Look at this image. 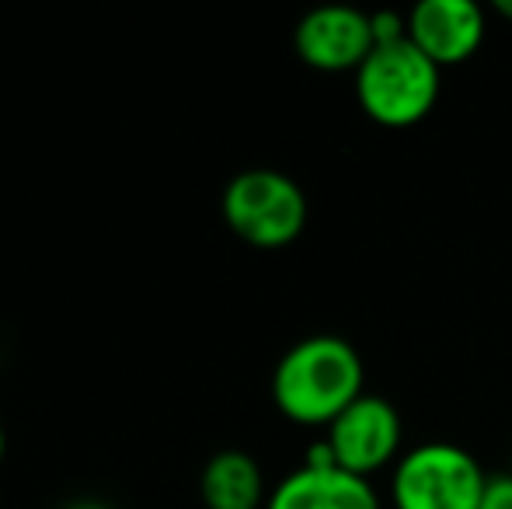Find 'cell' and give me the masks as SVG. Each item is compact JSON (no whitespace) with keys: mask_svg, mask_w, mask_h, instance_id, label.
Returning a JSON list of instances; mask_svg holds the SVG:
<instances>
[{"mask_svg":"<svg viewBox=\"0 0 512 509\" xmlns=\"http://www.w3.org/2000/svg\"><path fill=\"white\" fill-rule=\"evenodd\" d=\"M509 471H512V468H509Z\"/></svg>","mask_w":512,"mask_h":509,"instance_id":"9a60e30c","label":"cell"},{"mask_svg":"<svg viewBox=\"0 0 512 509\" xmlns=\"http://www.w3.org/2000/svg\"><path fill=\"white\" fill-rule=\"evenodd\" d=\"M297 56L314 70L338 74V70H359L363 60L373 53V25L370 14L356 7H314L304 14L293 32Z\"/></svg>","mask_w":512,"mask_h":509,"instance_id":"8992f818","label":"cell"},{"mask_svg":"<svg viewBox=\"0 0 512 509\" xmlns=\"http://www.w3.org/2000/svg\"><path fill=\"white\" fill-rule=\"evenodd\" d=\"M206 509H265L262 468L244 450H220L206 461L199 478Z\"/></svg>","mask_w":512,"mask_h":509,"instance_id":"9c48e42d","label":"cell"},{"mask_svg":"<svg viewBox=\"0 0 512 509\" xmlns=\"http://www.w3.org/2000/svg\"><path fill=\"white\" fill-rule=\"evenodd\" d=\"M495 11H499L502 18L512 21V0H495Z\"/></svg>","mask_w":512,"mask_h":509,"instance_id":"4fadbf2b","label":"cell"},{"mask_svg":"<svg viewBox=\"0 0 512 509\" xmlns=\"http://www.w3.org/2000/svg\"><path fill=\"white\" fill-rule=\"evenodd\" d=\"M478 509H512V471L506 475H488L485 496Z\"/></svg>","mask_w":512,"mask_h":509,"instance_id":"8fae6325","label":"cell"},{"mask_svg":"<svg viewBox=\"0 0 512 509\" xmlns=\"http://www.w3.org/2000/svg\"><path fill=\"white\" fill-rule=\"evenodd\" d=\"M408 39L439 70L453 67L485 42V14L474 0H422L408 14Z\"/></svg>","mask_w":512,"mask_h":509,"instance_id":"52a82bcc","label":"cell"},{"mask_svg":"<svg viewBox=\"0 0 512 509\" xmlns=\"http://www.w3.org/2000/svg\"><path fill=\"white\" fill-rule=\"evenodd\" d=\"M488 475L481 464L453 443H425L408 450L394 471L398 509H478Z\"/></svg>","mask_w":512,"mask_h":509,"instance_id":"277c9868","label":"cell"},{"mask_svg":"<svg viewBox=\"0 0 512 509\" xmlns=\"http://www.w3.org/2000/svg\"><path fill=\"white\" fill-rule=\"evenodd\" d=\"M370 25H373V42H377V46H391V42L408 39V18H401L398 11L370 14Z\"/></svg>","mask_w":512,"mask_h":509,"instance_id":"30bf717a","label":"cell"},{"mask_svg":"<svg viewBox=\"0 0 512 509\" xmlns=\"http://www.w3.org/2000/svg\"><path fill=\"white\" fill-rule=\"evenodd\" d=\"M363 391V360L342 335H310L286 349L272 374V401L300 426H331Z\"/></svg>","mask_w":512,"mask_h":509,"instance_id":"6da1fadb","label":"cell"},{"mask_svg":"<svg viewBox=\"0 0 512 509\" xmlns=\"http://www.w3.org/2000/svg\"><path fill=\"white\" fill-rule=\"evenodd\" d=\"M63 509H112V506L102 503V499H74V503H67Z\"/></svg>","mask_w":512,"mask_h":509,"instance_id":"7c38bea8","label":"cell"},{"mask_svg":"<svg viewBox=\"0 0 512 509\" xmlns=\"http://www.w3.org/2000/svg\"><path fill=\"white\" fill-rule=\"evenodd\" d=\"M265 509H380V499L370 478L304 464L276 485Z\"/></svg>","mask_w":512,"mask_h":509,"instance_id":"ba28073f","label":"cell"},{"mask_svg":"<svg viewBox=\"0 0 512 509\" xmlns=\"http://www.w3.org/2000/svg\"><path fill=\"white\" fill-rule=\"evenodd\" d=\"M356 98L373 123L391 129L415 126L439 98V67L411 39L373 46L356 70Z\"/></svg>","mask_w":512,"mask_h":509,"instance_id":"7a4b0ae2","label":"cell"},{"mask_svg":"<svg viewBox=\"0 0 512 509\" xmlns=\"http://www.w3.org/2000/svg\"><path fill=\"white\" fill-rule=\"evenodd\" d=\"M4 454H7V433H4V426H0V464H4Z\"/></svg>","mask_w":512,"mask_h":509,"instance_id":"5bb4252c","label":"cell"},{"mask_svg":"<svg viewBox=\"0 0 512 509\" xmlns=\"http://www.w3.org/2000/svg\"><path fill=\"white\" fill-rule=\"evenodd\" d=\"M335 454V464L349 475L370 478L394 461L401 447V415L387 398L359 394L342 415L328 426L324 440Z\"/></svg>","mask_w":512,"mask_h":509,"instance_id":"5b68a950","label":"cell"},{"mask_svg":"<svg viewBox=\"0 0 512 509\" xmlns=\"http://www.w3.org/2000/svg\"><path fill=\"white\" fill-rule=\"evenodd\" d=\"M223 220L251 248H286L307 224V196L290 175L251 168L223 189Z\"/></svg>","mask_w":512,"mask_h":509,"instance_id":"3957f363","label":"cell"}]
</instances>
